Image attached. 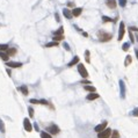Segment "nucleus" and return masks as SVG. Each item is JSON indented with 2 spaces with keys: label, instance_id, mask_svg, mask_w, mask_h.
<instances>
[{
  "label": "nucleus",
  "instance_id": "nucleus-1",
  "mask_svg": "<svg viewBox=\"0 0 138 138\" xmlns=\"http://www.w3.org/2000/svg\"><path fill=\"white\" fill-rule=\"evenodd\" d=\"M98 37L101 42H108L113 38V35L110 33H106L103 30H100V31H98Z\"/></svg>",
  "mask_w": 138,
  "mask_h": 138
},
{
  "label": "nucleus",
  "instance_id": "nucleus-2",
  "mask_svg": "<svg viewBox=\"0 0 138 138\" xmlns=\"http://www.w3.org/2000/svg\"><path fill=\"white\" fill-rule=\"evenodd\" d=\"M78 72L82 78H87V77H88V72H87L86 67L82 65V64H78Z\"/></svg>",
  "mask_w": 138,
  "mask_h": 138
},
{
  "label": "nucleus",
  "instance_id": "nucleus-3",
  "mask_svg": "<svg viewBox=\"0 0 138 138\" xmlns=\"http://www.w3.org/2000/svg\"><path fill=\"white\" fill-rule=\"evenodd\" d=\"M112 135V130L110 129H105L101 132H98V137L99 138H109Z\"/></svg>",
  "mask_w": 138,
  "mask_h": 138
},
{
  "label": "nucleus",
  "instance_id": "nucleus-4",
  "mask_svg": "<svg viewBox=\"0 0 138 138\" xmlns=\"http://www.w3.org/2000/svg\"><path fill=\"white\" fill-rule=\"evenodd\" d=\"M124 31H125V26L123 22L119 23V30H118V41L123 39V36H124Z\"/></svg>",
  "mask_w": 138,
  "mask_h": 138
},
{
  "label": "nucleus",
  "instance_id": "nucleus-5",
  "mask_svg": "<svg viewBox=\"0 0 138 138\" xmlns=\"http://www.w3.org/2000/svg\"><path fill=\"white\" fill-rule=\"evenodd\" d=\"M23 126H25V130L28 132H30L33 130V125H31L30 121H29L28 118H25V119H23Z\"/></svg>",
  "mask_w": 138,
  "mask_h": 138
},
{
  "label": "nucleus",
  "instance_id": "nucleus-6",
  "mask_svg": "<svg viewBox=\"0 0 138 138\" xmlns=\"http://www.w3.org/2000/svg\"><path fill=\"white\" fill-rule=\"evenodd\" d=\"M46 130L50 132L51 135H57V133H59V128L56 124H51Z\"/></svg>",
  "mask_w": 138,
  "mask_h": 138
},
{
  "label": "nucleus",
  "instance_id": "nucleus-7",
  "mask_svg": "<svg viewBox=\"0 0 138 138\" xmlns=\"http://www.w3.org/2000/svg\"><path fill=\"white\" fill-rule=\"evenodd\" d=\"M107 124H108V122H106V121H105V122H102L101 124L96 125V126H95V131H96V132H101L102 130H105L106 126H107Z\"/></svg>",
  "mask_w": 138,
  "mask_h": 138
},
{
  "label": "nucleus",
  "instance_id": "nucleus-8",
  "mask_svg": "<svg viewBox=\"0 0 138 138\" xmlns=\"http://www.w3.org/2000/svg\"><path fill=\"white\" fill-rule=\"evenodd\" d=\"M6 65L7 66H9V67H21L22 66V63H18V62H6Z\"/></svg>",
  "mask_w": 138,
  "mask_h": 138
},
{
  "label": "nucleus",
  "instance_id": "nucleus-9",
  "mask_svg": "<svg viewBox=\"0 0 138 138\" xmlns=\"http://www.w3.org/2000/svg\"><path fill=\"white\" fill-rule=\"evenodd\" d=\"M63 14H64V16H65L66 19H72V18H73L72 11H70L69 8H65V9L63 11Z\"/></svg>",
  "mask_w": 138,
  "mask_h": 138
},
{
  "label": "nucleus",
  "instance_id": "nucleus-10",
  "mask_svg": "<svg viewBox=\"0 0 138 138\" xmlns=\"http://www.w3.org/2000/svg\"><path fill=\"white\" fill-rule=\"evenodd\" d=\"M106 4H107V6L109 7V8H116L117 6V4H116V1L115 0H106Z\"/></svg>",
  "mask_w": 138,
  "mask_h": 138
},
{
  "label": "nucleus",
  "instance_id": "nucleus-11",
  "mask_svg": "<svg viewBox=\"0 0 138 138\" xmlns=\"http://www.w3.org/2000/svg\"><path fill=\"white\" fill-rule=\"evenodd\" d=\"M119 88H121V96L124 98L125 96V85H124V82H123L122 80L119 81Z\"/></svg>",
  "mask_w": 138,
  "mask_h": 138
},
{
  "label": "nucleus",
  "instance_id": "nucleus-12",
  "mask_svg": "<svg viewBox=\"0 0 138 138\" xmlns=\"http://www.w3.org/2000/svg\"><path fill=\"white\" fill-rule=\"evenodd\" d=\"M81 12H82V9H81V8H75V7H74V8H73L72 9V15L73 16H79V15H80V14H81Z\"/></svg>",
  "mask_w": 138,
  "mask_h": 138
},
{
  "label": "nucleus",
  "instance_id": "nucleus-13",
  "mask_svg": "<svg viewBox=\"0 0 138 138\" xmlns=\"http://www.w3.org/2000/svg\"><path fill=\"white\" fill-rule=\"evenodd\" d=\"M79 63V57L78 56H75V57H74V58L72 59V60H71V62H70V63H69V67H72L73 65H75V64H78Z\"/></svg>",
  "mask_w": 138,
  "mask_h": 138
},
{
  "label": "nucleus",
  "instance_id": "nucleus-14",
  "mask_svg": "<svg viewBox=\"0 0 138 138\" xmlns=\"http://www.w3.org/2000/svg\"><path fill=\"white\" fill-rule=\"evenodd\" d=\"M0 58L2 59V60H5V62H8V60H9V56H8V53L7 52L0 51Z\"/></svg>",
  "mask_w": 138,
  "mask_h": 138
},
{
  "label": "nucleus",
  "instance_id": "nucleus-15",
  "mask_svg": "<svg viewBox=\"0 0 138 138\" xmlns=\"http://www.w3.org/2000/svg\"><path fill=\"white\" fill-rule=\"evenodd\" d=\"M99 98V94H96L95 92H91V94L87 95V100H95Z\"/></svg>",
  "mask_w": 138,
  "mask_h": 138
},
{
  "label": "nucleus",
  "instance_id": "nucleus-16",
  "mask_svg": "<svg viewBox=\"0 0 138 138\" xmlns=\"http://www.w3.org/2000/svg\"><path fill=\"white\" fill-rule=\"evenodd\" d=\"M6 52L8 53V56L11 57V56H13V55L16 53V50H15V49H11V48H8V49L6 50Z\"/></svg>",
  "mask_w": 138,
  "mask_h": 138
},
{
  "label": "nucleus",
  "instance_id": "nucleus-17",
  "mask_svg": "<svg viewBox=\"0 0 138 138\" xmlns=\"http://www.w3.org/2000/svg\"><path fill=\"white\" fill-rule=\"evenodd\" d=\"M19 89H20V91H21L22 93H23L25 95H28V88H27V86H26V85L21 86V87H20Z\"/></svg>",
  "mask_w": 138,
  "mask_h": 138
},
{
  "label": "nucleus",
  "instance_id": "nucleus-18",
  "mask_svg": "<svg viewBox=\"0 0 138 138\" xmlns=\"http://www.w3.org/2000/svg\"><path fill=\"white\" fill-rule=\"evenodd\" d=\"M58 45V42L57 41H53V42H50V43H46L45 48H51V46H57Z\"/></svg>",
  "mask_w": 138,
  "mask_h": 138
},
{
  "label": "nucleus",
  "instance_id": "nucleus-19",
  "mask_svg": "<svg viewBox=\"0 0 138 138\" xmlns=\"http://www.w3.org/2000/svg\"><path fill=\"white\" fill-rule=\"evenodd\" d=\"M132 62V59H131V56H126L125 57V62H124V65L125 66H129V64Z\"/></svg>",
  "mask_w": 138,
  "mask_h": 138
},
{
  "label": "nucleus",
  "instance_id": "nucleus-20",
  "mask_svg": "<svg viewBox=\"0 0 138 138\" xmlns=\"http://www.w3.org/2000/svg\"><path fill=\"white\" fill-rule=\"evenodd\" d=\"M84 88H85V91H87V92H95V87L94 86H85Z\"/></svg>",
  "mask_w": 138,
  "mask_h": 138
},
{
  "label": "nucleus",
  "instance_id": "nucleus-21",
  "mask_svg": "<svg viewBox=\"0 0 138 138\" xmlns=\"http://www.w3.org/2000/svg\"><path fill=\"white\" fill-rule=\"evenodd\" d=\"M41 138H51V135L48 133V132H45V131H43L41 133Z\"/></svg>",
  "mask_w": 138,
  "mask_h": 138
},
{
  "label": "nucleus",
  "instance_id": "nucleus-22",
  "mask_svg": "<svg viewBox=\"0 0 138 138\" xmlns=\"http://www.w3.org/2000/svg\"><path fill=\"white\" fill-rule=\"evenodd\" d=\"M63 38H64V36H63V35H55V37H53V39H55V41H57V42H58V41H62Z\"/></svg>",
  "mask_w": 138,
  "mask_h": 138
},
{
  "label": "nucleus",
  "instance_id": "nucleus-23",
  "mask_svg": "<svg viewBox=\"0 0 138 138\" xmlns=\"http://www.w3.org/2000/svg\"><path fill=\"white\" fill-rule=\"evenodd\" d=\"M110 136H112V138H119V133H118V131L115 130V131H113V133Z\"/></svg>",
  "mask_w": 138,
  "mask_h": 138
},
{
  "label": "nucleus",
  "instance_id": "nucleus-24",
  "mask_svg": "<svg viewBox=\"0 0 138 138\" xmlns=\"http://www.w3.org/2000/svg\"><path fill=\"white\" fill-rule=\"evenodd\" d=\"M63 33H64V28H63V27H60L58 30L55 33V35H63Z\"/></svg>",
  "mask_w": 138,
  "mask_h": 138
},
{
  "label": "nucleus",
  "instance_id": "nucleus-25",
  "mask_svg": "<svg viewBox=\"0 0 138 138\" xmlns=\"http://www.w3.org/2000/svg\"><path fill=\"white\" fill-rule=\"evenodd\" d=\"M7 49H8L7 44H0V51H6Z\"/></svg>",
  "mask_w": 138,
  "mask_h": 138
},
{
  "label": "nucleus",
  "instance_id": "nucleus-26",
  "mask_svg": "<svg viewBox=\"0 0 138 138\" xmlns=\"http://www.w3.org/2000/svg\"><path fill=\"white\" fill-rule=\"evenodd\" d=\"M85 56H86V62H87V63H89V62H91V59H89V51H88V50H86V51H85Z\"/></svg>",
  "mask_w": 138,
  "mask_h": 138
},
{
  "label": "nucleus",
  "instance_id": "nucleus-27",
  "mask_svg": "<svg viewBox=\"0 0 138 138\" xmlns=\"http://www.w3.org/2000/svg\"><path fill=\"white\" fill-rule=\"evenodd\" d=\"M102 20H103L105 22H113V21H115V20L110 19V18H108V16H102Z\"/></svg>",
  "mask_w": 138,
  "mask_h": 138
},
{
  "label": "nucleus",
  "instance_id": "nucleus-28",
  "mask_svg": "<svg viewBox=\"0 0 138 138\" xmlns=\"http://www.w3.org/2000/svg\"><path fill=\"white\" fill-rule=\"evenodd\" d=\"M0 131L1 132H5V125H4V122L0 119Z\"/></svg>",
  "mask_w": 138,
  "mask_h": 138
},
{
  "label": "nucleus",
  "instance_id": "nucleus-29",
  "mask_svg": "<svg viewBox=\"0 0 138 138\" xmlns=\"http://www.w3.org/2000/svg\"><path fill=\"white\" fill-rule=\"evenodd\" d=\"M129 46H130V43H124L122 48H123V50H124V51H128V50H129Z\"/></svg>",
  "mask_w": 138,
  "mask_h": 138
},
{
  "label": "nucleus",
  "instance_id": "nucleus-30",
  "mask_svg": "<svg viewBox=\"0 0 138 138\" xmlns=\"http://www.w3.org/2000/svg\"><path fill=\"white\" fill-rule=\"evenodd\" d=\"M118 4L121 7H124L126 5V0H118Z\"/></svg>",
  "mask_w": 138,
  "mask_h": 138
},
{
  "label": "nucleus",
  "instance_id": "nucleus-31",
  "mask_svg": "<svg viewBox=\"0 0 138 138\" xmlns=\"http://www.w3.org/2000/svg\"><path fill=\"white\" fill-rule=\"evenodd\" d=\"M30 103H34V105H38V103H41V101H39V100H36V99H31V100H30Z\"/></svg>",
  "mask_w": 138,
  "mask_h": 138
},
{
  "label": "nucleus",
  "instance_id": "nucleus-32",
  "mask_svg": "<svg viewBox=\"0 0 138 138\" xmlns=\"http://www.w3.org/2000/svg\"><path fill=\"white\" fill-rule=\"evenodd\" d=\"M129 37H130V41H131V43H133V42H135V39H133V35H132L131 30H129Z\"/></svg>",
  "mask_w": 138,
  "mask_h": 138
},
{
  "label": "nucleus",
  "instance_id": "nucleus-33",
  "mask_svg": "<svg viewBox=\"0 0 138 138\" xmlns=\"http://www.w3.org/2000/svg\"><path fill=\"white\" fill-rule=\"evenodd\" d=\"M28 110H29V116H30V117H33V116H34V109L31 108V107H30Z\"/></svg>",
  "mask_w": 138,
  "mask_h": 138
},
{
  "label": "nucleus",
  "instance_id": "nucleus-34",
  "mask_svg": "<svg viewBox=\"0 0 138 138\" xmlns=\"http://www.w3.org/2000/svg\"><path fill=\"white\" fill-rule=\"evenodd\" d=\"M132 114H133V116H137L138 117V108H136V109L132 112Z\"/></svg>",
  "mask_w": 138,
  "mask_h": 138
},
{
  "label": "nucleus",
  "instance_id": "nucleus-35",
  "mask_svg": "<svg viewBox=\"0 0 138 138\" xmlns=\"http://www.w3.org/2000/svg\"><path fill=\"white\" fill-rule=\"evenodd\" d=\"M41 101V105H48V101L46 100H39Z\"/></svg>",
  "mask_w": 138,
  "mask_h": 138
},
{
  "label": "nucleus",
  "instance_id": "nucleus-36",
  "mask_svg": "<svg viewBox=\"0 0 138 138\" xmlns=\"http://www.w3.org/2000/svg\"><path fill=\"white\" fill-rule=\"evenodd\" d=\"M64 48H65L66 50H70V48H69V45H67L66 43H64Z\"/></svg>",
  "mask_w": 138,
  "mask_h": 138
},
{
  "label": "nucleus",
  "instance_id": "nucleus-37",
  "mask_svg": "<svg viewBox=\"0 0 138 138\" xmlns=\"http://www.w3.org/2000/svg\"><path fill=\"white\" fill-rule=\"evenodd\" d=\"M55 18H56V20H57V21H59V15L57 13H56V15H55Z\"/></svg>",
  "mask_w": 138,
  "mask_h": 138
},
{
  "label": "nucleus",
  "instance_id": "nucleus-38",
  "mask_svg": "<svg viewBox=\"0 0 138 138\" xmlns=\"http://www.w3.org/2000/svg\"><path fill=\"white\" fill-rule=\"evenodd\" d=\"M82 84H91L89 81H87V80H82Z\"/></svg>",
  "mask_w": 138,
  "mask_h": 138
},
{
  "label": "nucleus",
  "instance_id": "nucleus-39",
  "mask_svg": "<svg viewBox=\"0 0 138 138\" xmlns=\"http://www.w3.org/2000/svg\"><path fill=\"white\" fill-rule=\"evenodd\" d=\"M135 52H136V56H137V59H138V50H136Z\"/></svg>",
  "mask_w": 138,
  "mask_h": 138
}]
</instances>
